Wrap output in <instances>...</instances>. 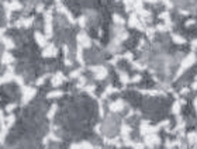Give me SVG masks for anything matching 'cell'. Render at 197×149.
<instances>
[{"mask_svg":"<svg viewBox=\"0 0 197 149\" xmlns=\"http://www.w3.org/2000/svg\"><path fill=\"white\" fill-rule=\"evenodd\" d=\"M63 80H65V78L62 76V73H56L54 76V79H52V85H54V87H58Z\"/></svg>","mask_w":197,"mask_h":149,"instance_id":"1","label":"cell"},{"mask_svg":"<svg viewBox=\"0 0 197 149\" xmlns=\"http://www.w3.org/2000/svg\"><path fill=\"white\" fill-rule=\"evenodd\" d=\"M123 106H124V103L121 101V100H117L116 103H113V104L110 106V110L118 111V110H121V108H123Z\"/></svg>","mask_w":197,"mask_h":149,"instance_id":"2","label":"cell"},{"mask_svg":"<svg viewBox=\"0 0 197 149\" xmlns=\"http://www.w3.org/2000/svg\"><path fill=\"white\" fill-rule=\"evenodd\" d=\"M55 52H56L55 47H54V45H51L49 48H47V49L44 51V54H42V55L44 56H52V55H55Z\"/></svg>","mask_w":197,"mask_h":149,"instance_id":"3","label":"cell"},{"mask_svg":"<svg viewBox=\"0 0 197 149\" xmlns=\"http://www.w3.org/2000/svg\"><path fill=\"white\" fill-rule=\"evenodd\" d=\"M159 142V138L155 136V135H149V136H147V143L148 145H155Z\"/></svg>","mask_w":197,"mask_h":149,"instance_id":"4","label":"cell"},{"mask_svg":"<svg viewBox=\"0 0 197 149\" xmlns=\"http://www.w3.org/2000/svg\"><path fill=\"white\" fill-rule=\"evenodd\" d=\"M35 38H37V41H38L39 45H45V38H44V37H41V32L39 31L35 32Z\"/></svg>","mask_w":197,"mask_h":149,"instance_id":"5","label":"cell"},{"mask_svg":"<svg viewBox=\"0 0 197 149\" xmlns=\"http://www.w3.org/2000/svg\"><path fill=\"white\" fill-rule=\"evenodd\" d=\"M62 92H54V93H49L48 94V97H56V96H62Z\"/></svg>","mask_w":197,"mask_h":149,"instance_id":"6","label":"cell"},{"mask_svg":"<svg viewBox=\"0 0 197 149\" xmlns=\"http://www.w3.org/2000/svg\"><path fill=\"white\" fill-rule=\"evenodd\" d=\"M173 39L176 41V42H180V44L182 42H184V39L182 38V37H177V35H173Z\"/></svg>","mask_w":197,"mask_h":149,"instance_id":"7","label":"cell"}]
</instances>
